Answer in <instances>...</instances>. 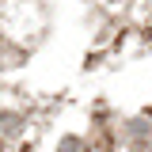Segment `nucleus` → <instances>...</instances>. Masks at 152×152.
<instances>
[{
  "label": "nucleus",
  "instance_id": "nucleus-2",
  "mask_svg": "<svg viewBox=\"0 0 152 152\" xmlns=\"http://www.w3.org/2000/svg\"><path fill=\"white\" fill-rule=\"evenodd\" d=\"M0 122H4V129H8V133H12V129H19V118H15V114H4Z\"/></svg>",
  "mask_w": 152,
  "mask_h": 152
},
{
  "label": "nucleus",
  "instance_id": "nucleus-3",
  "mask_svg": "<svg viewBox=\"0 0 152 152\" xmlns=\"http://www.w3.org/2000/svg\"><path fill=\"white\" fill-rule=\"evenodd\" d=\"M114 4H122V0H114Z\"/></svg>",
  "mask_w": 152,
  "mask_h": 152
},
{
  "label": "nucleus",
  "instance_id": "nucleus-1",
  "mask_svg": "<svg viewBox=\"0 0 152 152\" xmlns=\"http://www.w3.org/2000/svg\"><path fill=\"white\" fill-rule=\"evenodd\" d=\"M57 152H88V145H84L80 137H65V141L57 145Z\"/></svg>",
  "mask_w": 152,
  "mask_h": 152
}]
</instances>
